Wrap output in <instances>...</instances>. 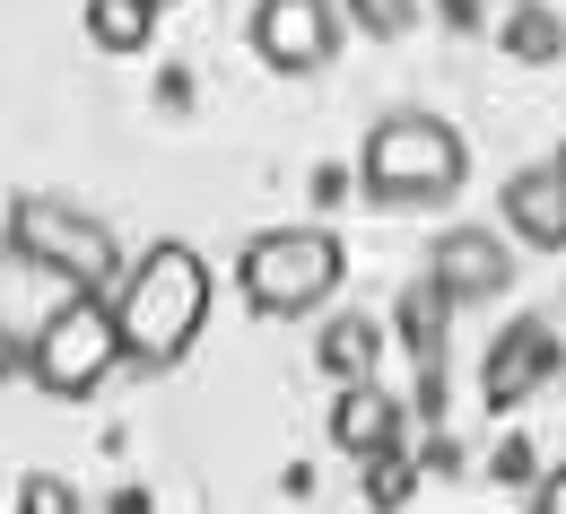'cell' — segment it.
<instances>
[{"label":"cell","instance_id":"cell-1","mask_svg":"<svg viewBox=\"0 0 566 514\" xmlns=\"http://www.w3.org/2000/svg\"><path fill=\"white\" fill-rule=\"evenodd\" d=\"M114 323H123V349L132 367H184L201 323H210V262L184 244V235H157L148 253H132L123 289H114Z\"/></svg>","mask_w":566,"mask_h":514},{"label":"cell","instance_id":"cell-2","mask_svg":"<svg viewBox=\"0 0 566 514\" xmlns=\"http://www.w3.org/2000/svg\"><path fill=\"white\" fill-rule=\"evenodd\" d=\"M357 183H366V201H384V210H444V201L471 183V148H462V132H453L444 114L401 105V114H384V123L366 132Z\"/></svg>","mask_w":566,"mask_h":514},{"label":"cell","instance_id":"cell-3","mask_svg":"<svg viewBox=\"0 0 566 514\" xmlns=\"http://www.w3.org/2000/svg\"><path fill=\"white\" fill-rule=\"evenodd\" d=\"M235 280H244V305L262 323H296V314H323L340 280H349V253L332 227H262L244 253H235Z\"/></svg>","mask_w":566,"mask_h":514},{"label":"cell","instance_id":"cell-4","mask_svg":"<svg viewBox=\"0 0 566 514\" xmlns=\"http://www.w3.org/2000/svg\"><path fill=\"white\" fill-rule=\"evenodd\" d=\"M9 253H27L35 271H53L71 296H114L123 271H132L123 244H114V227L87 219L62 192H18L9 201Z\"/></svg>","mask_w":566,"mask_h":514},{"label":"cell","instance_id":"cell-5","mask_svg":"<svg viewBox=\"0 0 566 514\" xmlns=\"http://www.w3.org/2000/svg\"><path fill=\"white\" fill-rule=\"evenodd\" d=\"M123 358H132V349H123L114 296H62V305L35 323V340H27V375H35V392H53V401H87Z\"/></svg>","mask_w":566,"mask_h":514},{"label":"cell","instance_id":"cell-6","mask_svg":"<svg viewBox=\"0 0 566 514\" xmlns=\"http://www.w3.org/2000/svg\"><path fill=\"white\" fill-rule=\"evenodd\" d=\"M253 53H262V71H280V78H314L340 53L332 0H262L253 9Z\"/></svg>","mask_w":566,"mask_h":514},{"label":"cell","instance_id":"cell-7","mask_svg":"<svg viewBox=\"0 0 566 514\" xmlns=\"http://www.w3.org/2000/svg\"><path fill=\"white\" fill-rule=\"evenodd\" d=\"M427 289L444 305H489L514 289V253L496 244V227H444L427 244Z\"/></svg>","mask_w":566,"mask_h":514},{"label":"cell","instance_id":"cell-8","mask_svg":"<svg viewBox=\"0 0 566 514\" xmlns=\"http://www.w3.org/2000/svg\"><path fill=\"white\" fill-rule=\"evenodd\" d=\"M505 227H514L532 253H558L566 244V148L532 157V166L505 183Z\"/></svg>","mask_w":566,"mask_h":514},{"label":"cell","instance_id":"cell-9","mask_svg":"<svg viewBox=\"0 0 566 514\" xmlns=\"http://www.w3.org/2000/svg\"><path fill=\"white\" fill-rule=\"evenodd\" d=\"M332 444L357 453V462H392V444H401V401H392L384 384H340V401H332Z\"/></svg>","mask_w":566,"mask_h":514},{"label":"cell","instance_id":"cell-10","mask_svg":"<svg viewBox=\"0 0 566 514\" xmlns=\"http://www.w3.org/2000/svg\"><path fill=\"white\" fill-rule=\"evenodd\" d=\"M549 367H558V332H549L541 314H523L489 349V401H523L532 384H549Z\"/></svg>","mask_w":566,"mask_h":514},{"label":"cell","instance_id":"cell-11","mask_svg":"<svg viewBox=\"0 0 566 514\" xmlns=\"http://www.w3.org/2000/svg\"><path fill=\"white\" fill-rule=\"evenodd\" d=\"M444 314H453V305L427 289V280L401 296V349H410V367H419V392H427V401H436V384H444Z\"/></svg>","mask_w":566,"mask_h":514},{"label":"cell","instance_id":"cell-12","mask_svg":"<svg viewBox=\"0 0 566 514\" xmlns=\"http://www.w3.org/2000/svg\"><path fill=\"white\" fill-rule=\"evenodd\" d=\"M157 9L166 0H87V44L96 53H140L157 35Z\"/></svg>","mask_w":566,"mask_h":514},{"label":"cell","instance_id":"cell-13","mask_svg":"<svg viewBox=\"0 0 566 514\" xmlns=\"http://www.w3.org/2000/svg\"><path fill=\"white\" fill-rule=\"evenodd\" d=\"M375 349H384V332H375L366 314H340V323H323V367L340 375V384H375Z\"/></svg>","mask_w":566,"mask_h":514},{"label":"cell","instance_id":"cell-14","mask_svg":"<svg viewBox=\"0 0 566 514\" xmlns=\"http://www.w3.org/2000/svg\"><path fill=\"white\" fill-rule=\"evenodd\" d=\"M496 44H505L514 62H532V71H541V62H558V53H566V27L549 18V9H541V0H523V9H505Z\"/></svg>","mask_w":566,"mask_h":514},{"label":"cell","instance_id":"cell-15","mask_svg":"<svg viewBox=\"0 0 566 514\" xmlns=\"http://www.w3.org/2000/svg\"><path fill=\"white\" fill-rule=\"evenodd\" d=\"M18 514H78V489L62 471H27L18 480Z\"/></svg>","mask_w":566,"mask_h":514},{"label":"cell","instance_id":"cell-16","mask_svg":"<svg viewBox=\"0 0 566 514\" xmlns=\"http://www.w3.org/2000/svg\"><path fill=\"white\" fill-rule=\"evenodd\" d=\"M349 9H357V27H366V35H401V27L419 18V0H349Z\"/></svg>","mask_w":566,"mask_h":514},{"label":"cell","instance_id":"cell-17","mask_svg":"<svg viewBox=\"0 0 566 514\" xmlns=\"http://www.w3.org/2000/svg\"><path fill=\"white\" fill-rule=\"evenodd\" d=\"M532 514H566V462L549 480H532Z\"/></svg>","mask_w":566,"mask_h":514},{"label":"cell","instance_id":"cell-18","mask_svg":"<svg viewBox=\"0 0 566 514\" xmlns=\"http://www.w3.org/2000/svg\"><path fill=\"white\" fill-rule=\"evenodd\" d=\"M496 480H532V444H505L496 453Z\"/></svg>","mask_w":566,"mask_h":514},{"label":"cell","instance_id":"cell-19","mask_svg":"<svg viewBox=\"0 0 566 514\" xmlns=\"http://www.w3.org/2000/svg\"><path fill=\"white\" fill-rule=\"evenodd\" d=\"M444 9H453V18H471V9H480V0H444Z\"/></svg>","mask_w":566,"mask_h":514},{"label":"cell","instance_id":"cell-20","mask_svg":"<svg viewBox=\"0 0 566 514\" xmlns=\"http://www.w3.org/2000/svg\"><path fill=\"white\" fill-rule=\"evenodd\" d=\"M514 9H523V0H514Z\"/></svg>","mask_w":566,"mask_h":514}]
</instances>
